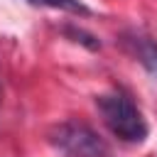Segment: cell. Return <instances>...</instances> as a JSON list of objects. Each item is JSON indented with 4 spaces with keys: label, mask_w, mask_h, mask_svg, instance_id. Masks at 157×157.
I'll return each instance as SVG.
<instances>
[{
    "label": "cell",
    "mask_w": 157,
    "mask_h": 157,
    "mask_svg": "<svg viewBox=\"0 0 157 157\" xmlns=\"http://www.w3.org/2000/svg\"><path fill=\"white\" fill-rule=\"evenodd\" d=\"M123 47L130 52V56L135 61H140L157 78V42L150 34H145L140 29H128L123 34Z\"/></svg>",
    "instance_id": "3957f363"
},
{
    "label": "cell",
    "mask_w": 157,
    "mask_h": 157,
    "mask_svg": "<svg viewBox=\"0 0 157 157\" xmlns=\"http://www.w3.org/2000/svg\"><path fill=\"white\" fill-rule=\"evenodd\" d=\"M96 108L105 123V128L123 142H130V145H140L150 128H147V120L142 118L140 108L135 105L132 96L125 91V88H113L108 93H101L96 96Z\"/></svg>",
    "instance_id": "6da1fadb"
},
{
    "label": "cell",
    "mask_w": 157,
    "mask_h": 157,
    "mask_svg": "<svg viewBox=\"0 0 157 157\" xmlns=\"http://www.w3.org/2000/svg\"><path fill=\"white\" fill-rule=\"evenodd\" d=\"M69 39H74V42H78V44H83L86 49H91V52H96V49H101V42L93 37V34H88L86 29H81V27H74V25H66L64 29H61Z\"/></svg>",
    "instance_id": "5b68a950"
},
{
    "label": "cell",
    "mask_w": 157,
    "mask_h": 157,
    "mask_svg": "<svg viewBox=\"0 0 157 157\" xmlns=\"http://www.w3.org/2000/svg\"><path fill=\"white\" fill-rule=\"evenodd\" d=\"M29 5L37 7H52V10H66L74 15H91V10L81 2V0H27Z\"/></svg>",
    "instance_id": "277c9868"
},
{
    "label": "cell",
    "mask_w": 157,
    "mask_h": 157,
    "mask_svg": "<svg viewBox=\"0 0 157 157\" xmlns=\"http://www.w3.org/2000/svg\"><path fill=\"white\" fill-rule=\"evenodd\" d=\"M49 142L66 157H110L108 142L83 120H64L49 130Z\"/></svg>",
    "instance_id": "7a4b0ae2"
}]
</instances>
